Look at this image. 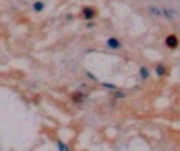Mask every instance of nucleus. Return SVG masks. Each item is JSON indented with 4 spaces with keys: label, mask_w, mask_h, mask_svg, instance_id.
<instances>
[{
    "label": "nucleus",
    "mask_w": 180,
    "mask_h": 151,
    "mask_svg": "<svg viewBox=\"0 0 180 151\" xmlns=\"http://www.w3.org/2000/svg\"><path fill=\"white\" fill-rule=\"evenodd\" d=\"M79 16L84 21H95L96 16H98V10H96L95 6H82Z\"/></svg>",
    "instance_id": "f257e3e1"
},
{
    "label": "nucleus",
    "mask_w": 180,
    "mask_h": 151,
    "mask_svg": "<svg viewBox=\"0 0 180 151\" xmlns=\"http://www.w3.org/2000/svg\"><path fill=\"white\" fill-rule=\"evenodd\" d=\"M104 46L109 50H122L123 49V43L120 41V38H117V36H109V38H106Z\"/></svg>",
    "instance_id": "f03ea898"
},
{
    "label": "nucleus",
    "mask_w": 180,
    "mask_h": 151,
    "mask_svg": "<svg viewBox=\"0 0 180 151\" xmlns=\"http://www.w3.org/2000/svg\"><path fill=\"white\" fill-rule=\"evenodd\" d=\"M86 99H87V94H86V91H82V90H76V91L71 94V101H73L74 104H77V105L84 104Z\"/></svg>",
    "instance_id": "7ed1b4c3"
},
{
    "label": "nucleus",
    "mask_w": 180,
    "mask_h": 151,
    "mask_svg": "<svg viewBox=\"0 0 180 151\" xmlns=\"http://www.w3.org/2000/svg\"><path fill=\"white\" fill-rule=\"evenodd\" d=\"M164 44H166V47H168V49H177L178 47V36L177 35H168V36H166L164 38Z\"/></svg>",
    "instance_id": "20e7f679"
},
{
    "label": "nucleus",
    "mask_w": 180,
    "mask_h": 151,
    "mask_svg": "<svg viewBox=\"0 0 180 151\" xmlns=\"http://www.w3.org/2000/svg\"><path fill=\"white\" fill-rule=\"evenodd\" d=\"M137 76H139V79H141V80H149V79H150V76H152V71L149 70V66L142 65V66L139 68V71H137Z\"/></svg>",
    "instance_id": "39448f33"
},
{
    "label": "nucleus",
    "mask_w": 180,
    "mask_h": 151,
    "mask_svg": "<svg viewBox=\"0 0 180 151\" xmlns=\"http://www.w3.org/2000/svg\"><path fill=\"white\" fill-rule=\"evenodd\" d=\"M147 11H149V14L153 16V18H163V8H160L157 5H149Z\"/></svg>",
    "instance_id": "423d86ee"
},
{
    "label": "nucleus",
    "mask_w": 180,
    "mask_h": 151,
    "mask_svg": "<svg viewBox=\"0 0 180 151\" xmlns=\"http://www.w3.org/2000/svg\"><path fill=\"white\" fill-rule=\"evenodd\" d=\"M177 10L174 8H163V18L164 19H168V21H174L177 18Z\"/></svg>",
    "instance_id": "0eeeda50"
},
{
    "label": "nucleus",
    "mask_w": 180,
    "mask_h": 151,
    "mask_svg": "<svg viewBox=\"0 0 180 151\" xmlns=\"http://www.w3.org/2000/svg\"><path fill=\"white\" fill-rule=\"evenodd\" d=\"M155 76H158V77H166L168 76V68H166L164 63H157L155 65Z\"/></svg>",
    "instance_id": "6e6552de"
},
{
    "label": "nucleus",
    "mask_w": 180,
    "mask_h": 151,
    "mask_svg": "<svg viewBox=\"0 0 180 151\" xmlns=\"http://www.w3.org/2000/svg\"><path fill=\"white\" fill-rule=\"evenodd\" d=\"M46 8V3L43 2V0H35V2L32 3V11L36 13V14H40V13H43Z\"/></svg>",
    "instance_id": "1a4fd4ad"
},
{
    "label": "nucleus",
    "mask_w": 180,
    "mask_h": 151,
    "mask_svg": "<svg viewBox=\"0 0 180 151\" xmlns=\"http://www.w3.org/2000/svg\"><path fill=\"white\" fill-rule=\"evenodd\" d=\"M100 85L106 90V91H111V93H112V91H115L117 88H120L119 85H115V84H111V82H100Z\"/></svg>",
    "instance_id": "9d476101"
},
{
    "label": "nucleus",
    "mask_w": 180,
    "mask_h": 151,
    "mask_svg": "<svg viewBox=\"0 0 180 151\" xmlns=\"http://www.w3.org/2000/svg\"><path fill=\"white\" fill-rule=\"evenodd\" d=\"M123 98H127V93L122 88H117L115 91H112V99L114 101H119V99H123Z\"/></svg>",
    "instance_id": "9b49d317"
},
{
    "label": "nucleus",
    "mask_w": 180,
    "mask_h": 151,
    "mask_svg": "<svg viewBox=\"0 0 180 151\" xmlns=\"http://www.w3.org/2000/svg\"><path fill=\"white\" fill-rule=\"evenodd\" d=\"M86 77H87L90 82H95V84H98V77H96L93 73H90V71H86Z\"/></svg>",
    "instance_id": "f8f14e48"
},
{
    "label": "nucleus",
    "mask_w": 180,
    "mask_h": 151,
    "mask_svg": "<svg viewBox=\"0 0 180 151\" xmlns=\"http://www.w3.org/2000/svg\"><path fill=\"white\" fill-rule=\"evenodd\" d=\"M55 145H57V148H59V149H65V151L70 149V146H68L66 143H63L62 140H57V142H55Z\"/></svg>",
    "instance_id": "ddd939ff"
},
{
    "label": "nucleus",
    "mask_w": 180,
    "mask_h": 151,
    "mask_svg": "<svg viewBox=\"0 0 180 151\" xmlns=\"http://www.w3.org/2000/svg\"><path fill=\"white\" fill-rule=\"evenodd\" d=\"M93 27H95V22L93 21H86V29H93Z\"/></svg>",
    "instance_id": "4468645a"
},
{
    "label": "nucleus",
    "mask_w": 180,
    "mask_h": 151,
    "mask_svg": "<svg viewBox=\"0 0 180 151\" xmlns=\"http://www.w3.org/2000/svg\"><path fill=\"white\" fill-rule=\"evenodd\" d=\"M65 19H66V21H73V19H74V16H73V14H70V13H68V14L65 16Z\"/></svg>",
    "instance_id": "2eb2a0df"
}]
</instances>
